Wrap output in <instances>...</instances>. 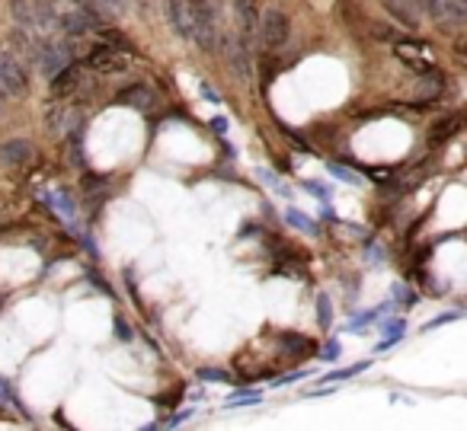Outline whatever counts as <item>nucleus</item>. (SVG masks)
Segmentation results:
<instances>
[{
  "instance_id": "5701e85b",
  "label": "nucleus",
  "mask_w": 467,
  "mask_h": 431,
  "mask_svg": "<svg viewBox=\"0 0 467 431\" xmlns=\"http://www.w3.org/2000/svg\"><path fill=\"white\" fill-rule=\"evenodd\" d=\"M336 355H340V345H336V342H330V345H327V352H323V358H327V361H333Z\"/></svg>"
},
{
  "instance_id": "a878e982",
  "label": "nucleus",
  "mask_w": 467,
  "mask_h": 431,
  "mask_svg": "<svg viewBox=\"0 0 467 431\" xmlns=\"http://www.w3.org/2000/svg\"><path fill=\"white\" fill-rule=\"evenodd\" d=\"M0 109H4V105H0Z\"/></svg>"
},
{
  "instance_id": "f3484780",
  "label": "nucleus",
  "mask_w": 467,
  "mask_h": 431,
  "mask_svg": "<svg viewBox=\"0 0 467 431\" xmlns=\"http://www.w3.org/2000/svg\"><path fill=\"white\" fill-rule=\"evenodd\" d=\"M259 179H266V186L269 188H275V192H282V195H288V188L279 182V176L272 173V169H259Z\"/></svg>"
},
{
  "instance_id": "6ab92c4d",
  "label": "nucleus",
  "mask_w": 467,
  "mask_h": 431,
  "mask_svg": "<svg viewBox=\"0 0 467 431\" xmlns=\"http://www.w3.org/2000/svg\"><path fill=\"white\" fill-rule=\"evenodd\" d=\"M317 307H320V326H330V297L327 294L317 297Z\"/></svg>"
},
{
  "instance_id": "f03ea898",
  "label": "nucleus",
  "mask_w": 467,
  "mask_h": 431,
  "mask_svg": "<svg viewBox=\"0 0 467 431\" xmlns=\"http://www.w3.org/2000/svg\"><path fill=\"white\" fill-rule=\"evenodd\" d=\"M13 20L29 35H55L58 32L55 7L39 4V0H13Z\"/></svg>"
},
{
  "instance_id": "0eeeda50",
  "label": "nucleus",
  "mask_w": 467,
  "mask_h": 431,
  "mask_svg": "<svg viewBox=\"0 0 467 431\" xmlns=\"http://www.w3.org/2000/svg\"><path fill=\"white\" fill-rule=\"evenodd\" d=\"M397 58L413 70L416 77H435V61L429 58V49L425 45H413V42H397Z\"/></svg>"
},
{
  "instance_id": "dca6fc26",
  "label": "nucleus",
  "mask_w": 467,
  "mask_h": 431,
  "mask_svg": "<svg viewBox=\"0 0 467 431\" xmlns=\"http://www.w3.org/2000/svg\"><path fill=\"white\" fill-rule=\"evenodd\" d=\"M330 173H333L336 179L349 182V186H362V176L352 173V169H346V167H340V163H330Z\"/></svg>"
},
{
  "instance_id": "f8f14e48",
  "label": "nucleus",
  "mask_w": 467,
  "mask_h": 431,
  "mask_svg": "<svg viewBox=\"0 0 467 431\" xmlns=\"http://www.w3.org/2000/svg\"><path fill=\"white\" fill-rule=\"evenodd\" d=\"M279 348L288 352L292 358H311L317 352V342L311 335H301V333H282L279 335Z\"/></svg>"
},
{
  "instance_id": "2eb2a0df",
  "label": "nucleus",
  "mask_w": 467,
  "mask_h": 431,
  "mask_svg": "<svg viewBox=\"0 0 467 431\" xmlns=\"http://www.w3.org/2000/svg\"><path fill=\"white\" fill-rule=\"evenodd\" d=\"M285 221L292 224V227H298L301 233H317V224H314V221H307V217L301 214L298 208H288V211H285Z\"/></svg>"
},
{
  "instance_id": "f257e3e1",
  "label": "nucleus",
  "mask_w": 467,
  "mask_h": 431,
  "mask_svg": "<svg viewBox=\"0 0 467 431\" xmlns=\"http://www.w3.org/2000/svg\"><path fill=\"white\" fill-rule=\"evenodd\" d=\"M192 13V39L205 51H215L221 45V22H218V0H189Z\"/></svg>"
},
{
  "instance_id": "6e6552de",
  "label": "nucleus",
  "mask_w": 467,
  "mask_h": 431,
  "mask_svg": "<svg viewBox=\"0 0 467 431\" xmlns=\"http://www.w3.org/2000/svg\"><path fill=\"white\" fill-rule=\"evenodd\" d=\"M32 157H35V147L29 144V141H23V138H13V141H7V144H0V163L10 167V169L26 167Z\"/></svg>"
},
{
  "instance_id": "4be33fe9",
  "label": "nucleus",
  "mask_w": 467,
  "mask_h": 431,
  "mask_svg": "<svg viewBox=\"0 0 467 431\" xmlns=\"http://www.w3.org/2000/svg\"><path fill=\"white\" fill-rule=\"evenodd\" d=\"M452 320H458V313H445V316H439V320H432V323H429V329L442 326V323H452Z\"/></svg>"
},
{
  "instance_id": "9b49d317",
  "label": "nucleus",
  "mask_w": 467,
  "mask_h": 431,
  "mask_svg": "<svg viewBox=\"0 0 467 431\" xmlns=\"http://www.w3.org/2000/svg\"><path fill=\"white\" fill-rule=\"evenodd\" d=\"M80 67L77 64H64L58 74H51V93H55L58 99H64V96H70V93L80 86Z\"/></svg>"
},
{
  "instance_id": "a211bd4d",
  "label": "nucleus",
  "mask_w": 467,
  "mask_h": 431,
  "mask_svg": "<svg viewBox=\"0 0 467 431\" xmlns=\"http://www.w3.org/2000/svg\"><path fill=\"white\" fill-rule=\"evenodd\" d=\"M400 333H404V323H394V329H387V339H384L378 348H381V352H384V348H391L394 342H400Z\"/></svg>"
},
{
  "instance_id": "1a4fd4ad",
  "label": "nucleus",
  "mask_w": 467,
  "mask_h": 431,
  "mask_svg": "<svg viewBox=\"0 0 467 431\" xmlns=\"http://www.w3.org/2000/svg\"><path fill=\"white\" fill-rule=\"evenodd\" d=\"M116 103H119V105H128V109L147 112V109H154V105H157V96H154V93L147 90L144 84H132V86H125V90L116 96Z\"/></svg>"
},
{
  "instance_id": "39448f33",
  "label": "nucleus",
  "mask_w": 467,
  "mask_h": 431,
  "mask_svg": "<svg viewBox=\"0 0 467 431\" xmlns=\"http://www.w3.org/2000/svg\"><path fill=\"white\" fill-rule=\"evenodd\" d=\"M425 13L445 29H461L467 22V0H429Z\"/></svg>"
},
{
  "instance_id": "9d476101",
  "label": "nucleus",
  "mask_w": 467,
  "mask_h": 431,
  "mask_svg": "<svg viewBox=\"0 0 467 431\" xmlns=\"http://www.w3.org/2000/svg\"><path fill=\"white\" fill-rule=\"evenodd\" d=\"M167 16L173 22L176 35L192 42V13H189V0H167Z\"/></svg>"
},
{
  "instance_id": "7ed1b4c3",
  "label": "nucleus",
  "mask_w": 467,
  "mask_h": 431,
  "mask_svg": "<svg viewBox=\"0 0 467 431\" xmlns=\"http://www.w3.org/2000/svg\"><path fill=\"white\" fill-rule=\"evenodd\" d=\"M256 29H259V39H263V45L269 51H279L282 45L292 39V20H288V13H282L279 7L263 10Z\"/></svg>"
},
{
  "instance_id": "412c9836",
  "label": "nucleus",
  "mask_w": 467,
  "mask_h": 431,
  "mask_svg": "<svg viewBox=\"0 0 467 431\" xmlns=\"http://www.w3.org/2000/svg\"><path fill=\"white\" fill-rule=\"evenodd\" d=\"M230 7H234L237 16H244L247 10H253V0H230Z\"/></svg>"
},
{
  "instance_id": "b1692460",
  "label": "nucleus",
  "mask_w": 467,
  "mask_h": 431,
  "mask_svg": "<svg viewBox=\"0 0 467 431\" xmlns=\"http://www.w3.org/2000/svg\"><path fill=\"white\" fill-rule=\"evenodd\" d=\"M307 192H314V195H320V198H327V188H323V186H314V182H307Z\"/></svg>"
},
{
  "instance_id": "ddd939ff",
  "label": "nucleus",
  "mask_w": 467,
  "mask_h": 431,
  "mask_svg": "<svg viewBox=\"0 0 467 431\" xmlns=\"http://www.w3.org/2000/svg\"><path fill=\"white\" fill-rule=\"evenodd\" d=\"M381 7L394 16L397 22H404L406 29H416L419 26V10L413 7V0H381Z\"/></svg>"
},
{
  "instance_id": "393cba45",
  "label": "nucleus",
  "mask_w": 467,
  "mask_h": 431,
  "mask_svg": "<svg viewBox=\"0 0 467 431\" xmlns=\"http://www.w3.org/2000/svg\"><path fill=\"white\" fill-rule=\"evenodd\" d=\"M135 4H147V0H135Z\"/></svg>"
},
{
  "instance_id": "20e7f679",
  "label": "nucleus",
  "mask_w": 467,
  "mask_h": 431,
  "mask_svg": "<svg viewBox=\"0 0 467 431\" xmlns=\"http://www.w3.org/2000/svg\"><path fill=\"white\" fill-rule=\"evenodd\" d=\"M0 93H7V96H26L29 93L26 67L10 51H0Z\"/></svg>"
},
{
  "instance_id": "4468645a",
  "label": "nucleus",
  "mask_w": 467,
  "mask_h": 431,
  "mask_svg": "<svg viewBox=\"0 0 467 431\" xmlns=\"http://www.w3.org/2000/svg\"><path fill=\"white\" fill-rule=\"evenodd\" d=\"M458 131H461V115H445L442 122L432 125V131H429V144L439 147V144H445L448 138H454Z\"/></svg>"
},
{
  "instance_id": "aec40b11",
  "label": "nucleus",
  "mask_w": 467,
  "mask_h": 431,
  "mask_svg": "<svg viewBox=\"0 0 467 431\" xmlns=\"http://www.w3.org/2000/svg\"><path fill=\"white\" fill-rule=\"evenodd\" d=\"M199 377H202V380H228V374H224V371H211V368L199 371Z\"/></svg>"
},
{
  "instance_id": "423d86ee",
  "label": "nucleus",
  "mask_w": 467,
  "mask_h": 431,
  "mask_svg": "<svg viewBox=\"0 0 467 431\" xmlns=\"http://www.w3.org/2000/svg\"><path fill=\"white\" fill-rule=\"evenodd\" d=\"M87 64H90L96 74H122V70L128 67V55L119 49H112V45H106V42H99L90 49Z\"/></svg>"
}]
</instances>
